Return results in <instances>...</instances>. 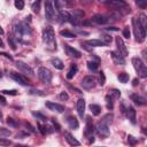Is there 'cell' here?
Listing matches in <instances>:
<instances>
[{
  "mask_svg": "<svg viewBox=\"0 0 147 147\" xmlns=\"http://www.w3.org/2000/svg\"><path fill=\"white\" fill-rule=\"evenodd\" d=\"M0 102H1V103H6V99H5L1 94H0Z\"/></svg>",
  "mask_w": 147,
  "mask_h": 147,
  "instance_id": "cell-53",
  "label": "cell"
},
{
  "mask_svg": "<svg viewBox=\"0 0 147 147\" xmlns=\"http://www.w3.org/2000/svg\"><path fill=\"white\" fill-rule=\"evenodd\" d=\"M60 18L63 22H69V20H70V13H68L65 10H61L60 11Z\"/></svg>",
  "mask_w": 147,
  "mask_h": 147,
  "instance_id": "cell-29",
  "label": "cell"
},
{
  "mask_svg": "<svg viewBox=\"0 0 147 147\" xmlns=\"http://www.w3.org/2000/svg\"><path fill=\"white\" fill-rule=\"evenodd\" d=\"M67 122H68V125H69L71 129H74V130L78 129V126H79L77 118H76V117H74V116H69V117H68V119H67Z\"/></svg>",
  "mask_w": 147,
  "mask_h": 147,
  "instance_id": "cell-23",
  "label": "cell"
},
{
  "mask_svg": "<svg viewBox=\"0 0 147 147\" xmlns=\"http://www.w3.org/2000/svg\"><path fill=\"white\" fill-rule=\"evenodd\" d=\"M40 5H41V0H34V2H33L32 6H31L32 11L36 13V14H38V13L40 11Z\"/></svg>",
  "mask_w": 147,
  "mask_h": 147,
  "instance_id": "cell-27",
  "label": "cell"
},
{
  "mask_svg": "<svg viewBox=\"0 0 147 147\" xmlns=\"http://www.w3.org/2000/svg\"><path fill=\"white\" fill-rule=\"evenodd\" d=\"M32 115H33L34 117H37V118H40V119H42V121H46V117H45V116H42V115H40V114H37V113H32Z\"/></svg>",
  "mask_w": 147,
  "mask_h": 147,
  "instance_id": "cell-48",
  "label": "cell"
},
{
  "mask_svg": "<svg viewBox=\"0 0 147 147\" xmlns=\"http://www.w3.org/2000/svg\"><path fill=\"white\" fill-rule=\"evenodd\" d=\"M123 37H125L126 39L130 38V29H129V26H125L124 28V30H123Z\"/></svg>",
  "mask_w": 147,
  "mask_h": 147,
  "instance_id": "cell-43",
  "label": "cell"
},
{
  "mask_svg": "<svg viewBox=\"0 0 147 147\" xmlns=\"http://www.w3.org/2000/svg\"><path fill=\"white\" fill-rule=\"evenodd\" d=\"M99 74H100V75H99V84H100L101 86H103V85H105V83H106L105 74H103V71H100Z\"/></svg>",
  "mask_w": 147,
  "mask_h": 147,
  "instance_id": "cell-41",
  "label": "cell"
},
{
  "mask_svg": "<svg viewBox=\"0 0 147 147\" xmlns=\"http://www.w3.org/2000/svg\"><path fill=\"white\" fill-rule=\"evenodd\" d=\"M138 84H139V80H138L137 78H136V79H133V83H132V85H133V86H137Z\"/></svg>",
  "mask_w": 147,
  "mask_h": 147,
  "instance_id": "cell-52",
  "label": "cell"
},
{
  "mask_svg": "<svg viewBox=\"0 0 147 147\" xmlns=\"http://www.w3.org/2000/svg\"><path fill=\"white\" fill-rule=\"evenodd\" d=\"M87 123H86V130H85V134L91 138L92 137V133H93V125H92V119L91 117H87Z\"/></svg>",
  "mask_w": 147,
  "mask_h": 147,
  "instance_id": "cell-22",
  "label": "cell"
},
{
  "mask_svg": "<svg viewBox=\"0 0 147 147\" xmlns=\"http://www.w3.org/2000/svg\"><path fill=\"white\" fill-rule=\"evenodd\" d=\"M64 137H65V140L68 141L69 145H71V146H79L80 145V142L78 140H76L75 137H72V134H70L69 132H65Z\"/></svg>",
  "mask_w": 147,
  "mask_h": 147,
  "instance_id": "cell-20",
  "label": "cell"
},
{
  "mask_svg": "<svg viewBox=\"0 0 147 147\" xmlns=\"http://www.w3.org/2000/svg\"><path fill=\"white\" fill-rule=\"evenodd\" d=\"M2 77V72H1V70H0V78Z\"/></svg>",
  "mask_w": 147,
  "mask_h": 147,
  "instance_id": "cell-58",
  "label": "cell"
},
{
  "mask_svg": "<svg viewBox=\"0 0 147 147\" xmlns=\"http://www.w3.org/2000/svg\"><path fill=\"white\" fill-rule=\"evenodd\" d=\"M132 26H133V33H134L136 40L138 42H142L146 37V30L140 25L138 18H136V17L132 18Z\"/></svg>",
  "mask_w": 147,
  "mask_h": 147,
  "instance_id": "cell-3",
  "label": "cell"
},
{
  "mask_svg": "<svg viewBox=\"0 0 147 147\" xmlns=\"http://www.w3.org/2000/svg\"><path fill=\"white\" fill-rule=\"evenodd\" d=\"M14 5H15V7H16L18 10H22V9L24 8V1H23V0H15Z\"/></svg>",
  "mask_w": 147,
  "mask_h": 147,
  "instance_id": "cell-40",
  "label": "cell"
},
{
  "mask_svg": "<svg viewBox=\"0 0 147 147\" xmlns=\"http://www.w3.org/2000/svg\"><path fill=\"white\" fill-rule=\"evenodd\" d=\"M7 124H8L9 126H11V127H17V126H18V123H17L14 118H11V117H8V118H7Z\"/></svg>",
  "mask_w": 147,
  "mask_h": 147,
  "instance_id": "cell-38",
  "label": "cell"
},
{
  "mask_svg": "<svg viewBox=\"0 0 147 147\" xmlns=\"http://www.w3.org/2000/svg\"><path fill=\"white\" fill-rule=\"evenodd\" d=\"M91 22H94L95 24H106L107 22H108V18H107V16H105V15H101V14H95V15H93L92 17H91Z\"/></svg>",
  "mask_w": 147,
  "mask_h": 147,
  "instance_id": "cell-15",
  "label": "cell"
},
{
  "mask_svg": "<svg viewBox=\"0 0 147 147\" xmlns=\"http://www.w3.org/2000/svg\"><path fill=\"white\" fill-rule=\"evenodd\" d=\"M63 1H64V2L67 3V5H70V3H71V2L74 1V0H63Z\"/></svg>",
  "mask_w": 147,
  "mask_h": 147,
  "instance_id": "cell-55",
  "label": "cell"
},
{
  "mask_svg": "<svg viewBox=\"0 0 147 147\" xmlns=\"http://www.w3.org/2000/svg\"><path fill=\"white\" fill-rule=\"evenodd\" d=\"M82 87L85 88V90H92L95 85H96V79L94 76H85L83 79H82V83H80Z\"/></svg>",
  "mask_w": 147,
  "mask_h": 147,
  "instance_id": "cell-7",
  "label": "cell"
},
{
  "mask_svg": "<svg viewBox=\"0 0 147 147\" xmlns=\"http://www.w3.org/2000/svg\"><path fill=\"white\" fill-rule=\"evenodd\" d=\"M107 5L113 7V8H115L121 14H127V13L131 11L130 6L124 0H110V1L107 2Z\"/></svg>",
  "mask_w": 147,
  "mask_h": 147,
  "instance_id": "cell-4",
  "label": "cell"
},
{
  "mask_svg": "<svg viewBox=\"0 0 147 147\" xmlns=\"http://www.w3.org/2000/svg\"><path fill=\"white\" fill-rule=\"evenodd\" d=\"M127 138H129V141H130V144H131V145H134V144H136V141H137V140H136L132 136H129Z\"/></svg>",
  "mask_w": 147,
  "mask_h": 147,
  "instance_id": "cell-50",
  "label": "cell"
},
{
  "mask_svg": "<svg viewBox=\"0 0 147 147\" xmlns=\"http://www.w3.org/2000/svg\"><path fill=\"white\" fill-rule=\"evenodd\" d=\"M115 41H116V46H117V52L118 53H121L124 57L129 54V52H127V48H126V46H125V44H124V41H123V39L121 38V37H116V39H115Z\"/></svg>",
  "mask_w": 147,
  "mask_h": 147,
  "instance_id": "cell-11",
  "label": "cell"
},
{
  "mask_svg": "<svg viewBox=\"0 0 147 147\" xmlns=\"http://www.w3.org/2000/svg\"><path fill=\"white\" fill-rule=\"evenodd\" d=\"M2 34H3V29L0 26V36H2Z\"/></svg>",
  "mask_w": 147,
  "mask_h": 147,
  "instance_id": "cell-56",
  "label": "cell"
},
{
  "mask_svg": "<svg viewBox=\"0 0 147 147\" xmlns=\"http://www.w3.org/2000/svg\"><path fill=\"white\" fill-rule=\"evenodd\" d=\"M9 76H10V78L11 79H14L15 82H17L18 84H21V85H29L30 83H29V80L24 77V76H22L21 74H17V72H15V71H10V74H9Z\"/></svg>",
  "mask_w": 147,
  "mask_h": 147,
  "instance_id": "cell-10",
  "label": "cell"
},
{
  "mask_svg": "<svg viewBox=\"0 0 147 147\" xmlns=\"http://www.w3.org/2000/svg\"><path fill=\"white\" fill-rule=\"evenodd\" d=\"M117 78H118V80H119L121 83L125 84V83H127V82H129L130 76H129V74H126V72H121V74L117 76Z\"/></svg>",
  "mask_w": 147,
  "mask_h": 147,
  "instance_id": "cell-28",
  "label": "cell"
},
{
  "mask_svg": "<svg viewBox=\"0 0 147 147\" xmlns=\"http://www.w3.org/2000/svg\"><path fill=\"white\" fill-rule=\"evenodd\" d=\"M136 5L140 8V9H145L147 7V0H134Z\"/></svg>",
  "mask_w": 147,
  "mask_h": 147,
  "instance_id": "cell-35",
  "label": "cell"
},
{
  "mask_svg": "<svg viewBox=\"0 0 147 147\" xmlns=\"http://www.w3.org/2000/svg\"><path fill=\"white\" fill-rule=\"evenodd\" d=\"M130 99H131L136 105H138V106H142V105L146 103V99H145L144 96L138 95V94H134V93H132V94L130 95Z\"/></svg>",
  "mask_w": 147,
  "mask_h": 147,
  "instance_id": "cell-17",
  "label": "cell"
},
{
  "mask_svg": "<svg viewBox=\"0 0 147 147\" xmlns=\"http://www.w3.org/2000/svg\"><path fill=\"white\" fill-rule=\"evenodd\" d=\"M45 106L52 111H56V113H63L64 111V106H62L60 103H55V102H52V101H46Z\"/></svg>",
  "mask_w": 147,
  "mask_h": 147,
  "instance_id": "cell-13",
  "label": "cell"
},
{
  "mask_svg": "<svg viewBox=\"0 0 147 147\" xmlns=\"http://www.w3.org/2000/svg\"><path fill=\"white\" fill-rule=\"evenodd\" d=\"M16 67H17V69L20 70V71H22V72H24V74H28V75H33V69L29 65V64H26L25 62H22V61H17L16 62Z\"/></svg>",
  "mask_w": 147,
  "mask_h": 147,
  "instance_id": "cell-12",
  "label": "cell"
},
{
  "mask_svg": "<svg viewBox=\"0 0 147 147\" xmlns=\"http://www.w3.org/2000/svg\"><path fill=\"white\" fill-rule=\"evenodd\" d=\"M126 117L130 119V122L132 124H136L137 123V118H136V110L133 107H127L126 108Z\"/></svg>",
  "mask_w": 147,
  "mask_h": 147,
  "instance_id": "cell-18",
  "label": "cell"
},
{
  "mask_svg": "<svg viewBox=\"0 0 147 147\" xmlns=\"http://www.w3.org/2000/svg\"><path fill=\"white\" fill-rule=\"evenodd\" d=\"M132 64L136 69V71L139 74V76L141 78H146L147 77V68L144 64V62L139 59V57H133L132 59Z\"/></svg>",
  "mask_w": 147,
  "mask_h": 147,
  "instance_id": "cell-5",
  "label": "cell"
},
{
  "mask_svg": "<svg viewBox=\"0 0 147 147\" xmlns=\"http://www.w3.org/2000/svg\"><path fill=\"white\" fill-rule=\"evenodd\" d=\"M45 16L48 21H55L56 20V13L52 5V2H45Z\"/></svg>",
  "mask_w": 147,
  "mask_h": 147,
  "instance_id": "cell-8",
  "label": "cell"
},
{
  "mask_svg": "<svg viewBox=\"0 0 147 147\" xmlns=\"http://www.w3.org/2000/svg\"><path fill=\"white\" fill-rule=\"evenodd\" d=\"M38 77H39V79H40L42 83L48 84V83H51V80H52V72H51V70L47 69L46 67H41V68H39V70H38Z\"/></svg>",
  "mask_w": 147,
  "mask_h": 147,
  "instance_id": "cell-6",
  "label": "cell"
},
{
  "mask_svg": "<svg viewBox=\"0 0 147 147\" xmlns=\"http://www.w3.org/2000/svg\"><path fill=\"white\" fill-rule=\"evenodd\" d=\"M31 94H39V95H44V93H41V91H38V90H31Z\"/></svg>",
  "mask_w": 147,
  "mask_h": 147,
  "instance_id": "cell-49",
  "label": "cell"
},
{
  "mask_svg": "<svg viewBox=\"0 0 147 147\" xmlns=\"http://www.w3.org/2000/svg\"><path fill=\"white\" fill-rule=\"evenodd\" d=\"M138 21H139L140 25L146 30V26H147V18H146V15H145V14H140V16H139Z\"/></svg>",
  "mask_w": 147,
  "mask_h": 147,
  "instance_id": "cell-31",
  "label": "cell"
},
{
  "mask_svg": "<svg viewBox=\"0 0 147 147\" xmlns=\"http://www.w3.org/2000/svg\"><path fill=\"white\" fill-rule=\"evenodd\" d=\"M38 126H39V130H40V132H41L42 134H46V133H47V130H46V126H45V125L38 124Z\"/></svg>",
  "mask_w": 147,
  "mask_h": 147,
  "instance_id": "cell-47",
  "label": "cell"
},
{
  "mask_svg": "<svg viewBox=\"0 0 147 147\" xmlns=\"http://www.w3.org/2000/svg\"><path fill=\"white\" fill-rule=\"evenodd\" d=\"M8 44L10 45L11 49H14V51L16 49V44L14 42V40H13V38H11V37H9V38H8Z\"/></svg>",
  "mask_w": 147,
  "mask_h": 147,
  "instance_id": "cell-44",
  "label": "cell"
},
{
  "mask_svg": "<svg viewBox=\"0 0 147 147\" xmlns=\"http://www.w3.org/2000/svg\"><path fill=\"white\" fill-rule=\"evenodd\" d=\"M98 63L96 62H94V61H88L87 62V68L92 71V72H94V71H96V69H98Z\"/></svg>",
  "mask_w": 147,
  "mask_h": 147,
  "instance_id": "cell-33",
  "label": "cell"
},
{
  "mask_svg": "<svg viewBox=\"0 0 147 147\" xmlns=\"http://www.w3.org/2000/svg\"><path fill=\"white\" fill-rule=\"evenodd\" d=\"M9 134H10V131L0 127V136H9Z\"/></svg>",
  "mask_w": 147,
  "mask_h": 147,
  "instance_id": "cell-46",
  "label": "cell"
},
{
  "mask_svg": "<svg viewBox=\"0 0 147 147\" xmlns=\"http://www.w3.org/2000/svg\"><path fill=\"white\" fill-rule=\"evenodd\" d=\"M0 55H3V56H5V57H7V59H9V60H10V61H11V60H13V57H11V56H10V55H8V54H6V53H0Z\"/></svg>",
  "mask_w": 147,
  "mask_h": 147,
  "instance_id": "cell-51",
  "label": "cell"
},
{
  "mask_svg": "<svg viewBox=\"0 0 147 147\" xmlns=\"http://www.w3.org/2000/svg\"><path fill=\"white\" fill-rule=\"evenodd\" d=\"M60 34L62 37H67V38H75L76 37V34L69 30H62V31H60Z\"/></svg>",
  "mask_w": 147,
  "mask_h": 147,
  "instance_id": "cell-32",
  "label": "cell"
},
{
  "mask_svg": "<svg viewBox=\"0 0 147 147\" xmlns=\"http://www.w3.org/2000/svg\"><path fill=\"white\" fill-rule=\"evenodd\" d=\"M106 103H107V108H108V109H113L114 102H113V98H111L109 94L106 96Z\"/></svg>",
  "mask_w": 147,
  "mask_h": 147,
  "instance_id": "cell-36",
  "label": "cell"
},
{
  "mask_svg": "<svg viewBox=\"0 0 147 147\" xmlns=\"http://www.w3.org/2000/svg\"><path fill=\"white\" fill-rule=\"evenodd\" d=\"M11 145V141L5 137H0V146H9Z\"/></svg>",
  "mask_w": 147,
  "mask_h": 147,
  "instance_id": "cell-39",
  "label": "cell"
},
{
  "mask_svg": "<svg viewBox=\"0 0 147 147\" xmlns=\"http://www.w3.org/2000/svg\"><path fill=\"white\" fill-rule=\"evenodd\" d=\"M111 121H113V115H111V114H107V115L103 116V118L101 119V122L106 123L107 125H109V124L111 123Z\"/></svg>",
  "mask_w": 147,
  "mask_h": 147,
  "instance_id": "cell-37",
  "label": "cell"
},
{
  "mask_svg": "<svg viewBox=\"0 0 147 147\" xmlns=\"http://www.w3.org/2000/svg\"><path fill=\"white\" fill-rule=\"evenodd\" d=\"M95 131H96V133H98L100 137L106 138V137L109 136V125H107L106 123H103V122L100 121V122L96 124V126H95Z\"/></svg>",
  "mask_w": 147,
  "mask_h": 147,
  "instance_id": "cell-9",
  "label": "cell"
},
{
  "mask_svg": "<svg viewBox=\"0 0 147 147\" xmlns=\"http://www.w3.org/2000/svg\"><path fill=\"white\" fill-rule=\"evenodd\" d=\"M100 40H101V41H103L106 45H109V44L111 42V40H113V37H111V36H109V34H102Z\"/></svg>",
  "mask_w": 147,
  "mask_h": 147,
  "instance_id": "cell-34",
  "label": "cell"
},
{
  "mask_svg": "<svg viewBox=\"0 0 147 147\" xmlns=\"http://www.w3.org/2000/svg\"><path fill=\"white\" fill-rule=\"evenodd\" d=\"M0 47H3V42H2V40H1V38H0Z\"/></svg>",
  "mask_w": 147,
  "mask_h": 147,
  "instance_id": "cell-57",
  "label": "cell"
},
{
  "mask_svg": "<svg viewBox=\"0 0 147 147\" xmlns=\"http://www.w3.org/2000/svg\"><path fill=\"white\" fill-rule=\"evenodd\" d=\"M77 70H78V69H77V65H76V64H71L69 71L67 72V78H68V79L74 78V76L77 74Z\"/></svg>",
  "mask_w": 147,
  "mask_h": 147,
  "instance_id": "cell-25",
  "label": "cell"
},
{
  "mask_svg": "<svg viewBox=\"0 0 147 147\" xmlns=\"http://www.w3.org/2000/svg\"><path fill=\"white\" fill-rule=\"evenodd\" d=\"M2 94H9V95H16L17 94V91L16 90H3L1 91Z\"/></svg>",
  "mask_w": 147,
  "mask_h": 147,
  "instance_id": "cell-42",
  "label": "cell"
},
{
  "mask_svg": "<svg viewBox=\"0 0 147 147\" xmlns=\"http://www.w3.org/2000/svg\"><path fill=\"white\" fill-rule=\"evenodd\" d=\"M77 113H78L79 117L84 116V113H85V100L84 99L77 100Z\"/></svg>",
  "mask_w": 147,
  "mask_h": 147,
  "instance_id": "cell-19",
  "label": "cell"
},
{
  "mask_svg": "<svg viewBox=\"0 0 147 147\" xmlns=\"http://www.w3.org/2000/svg\"><path fill=\"white\" fill-rule=\"evenodd\" d=\"M85 42L88 46H91V47H102V46H106V44L103 41H101L100 39H92V40H87Z\"/></svg>",
  "mask_w": 147,
  "mask_h": 147,
  "instance_id": "cell-21",
  "label": "cell"
},
{
  "mask_svg": "<svg viewBox=\"0 0 147 147\" xmlns=\"http://www.w3.org/2000/svg\"><path fill=\"white\" fill-rule=\"evenodd\" d=\"M107 30H110V31H118V29H117V28H114V26H111V28H107Z\"/></svg>",
  "mask_w": 147,
  "mask_h": 147,
  "instance_id": "cell-54",
  "label": "cell"
},
{
  "mask_svg": "<svg viewBox=\"0 0 147 147\" xmlns=\"http://www.w3.org/2000/svg\"><path fill=\"white\" fill-rule=\"evenodd\" d=\"M64 51H65L67 55H69L71 57H80V55H82L79 51H77L76 48H74V47H71L67 44H64Z\"/></svg>",
  "mask_w": 147,
  "mask_h": 147,
  "instance_id": "cell-14",
  "label": "cell"
},
{
  "mask_svg": "<svg viewBox=\"0 0 147 147\" xmlns=\"http://www.w3.org/2000/svg\"><path fill=\"white\" fill-rule=\"evenodd\" d=\"M14 34H15L16 39L22 40L25 36H30L31 34V29L25 23H17L14 26Z\"/></svg>",
  "mask_w": 147,
  "mask_h": 147,
  "instance_id": "cell-2",
  "label": "cell"
},
{
  "mask_svg": "<svg viewBox=\"0 0 147 147\" xmlns=\"http://www.w3.org/2000/svg\"><path fill=\"white\" fill-rule=\"evenodd\" d=\"M110 55H111V57H113V60H114V62L116 64H121V65L125 64V59H124V56L121 53H118V52H111Z\"/></svg>",
  "mask_w": 147,
  "mask_h": 147,
  "instance_id": "cell-16",
  "label": "cell"
},
{
  "mask_svg": "<svg viewBox=\"0 0 147 147\" xmlns=\"http://www.w3.org/2000/svg\"><path fill=\"white\" fill-rule=\"evenodd\" d=\"M109 95H110L111 98H114V99H119V96H121V91L117 90V88H111V90H109Z\"/></svg>",
  "mask_w": 147,
  "mask_h": 147,
  "instance_id": "cell-30",
  "label": "cell"
},
{
  "mask_svg": "<svg viewBox=\"0 0 147 147\" xmlns=\"http://www.w3.org/2000/svg\"><path fill=\"white\" fill-rule=\"evenodd\" d=\"M42 41L47 46L48 49H55L56 48V40H55V33L51 25H47L42 30Z\"/></svg>",
  "mask_w": 147,
  "mask_h": 147,
  "instance_id": "cell-1",
  "label": "cell"
},
{
  "mask_svg": "<svg viewBox=\"0 0 147 147\" xmlns=\"http://www.w3.org/2000/svg\"><path fill=\"white\" fill-rule=\"evenodd\" d=\"M59 96H60L61 100H68V99H69V95L67 94V92H61Z\"/></svg>",
  "mask_w": 147,
  "mask_h": 147,
  "instance_id": "cell-45",
  "label": "cell"
},
{
  "mask_svg": "<svg viewBox=\"0 0 147 147\" xmlns=\"http://www.w3.org/2000/svg\"><path fill=\"white\" fill-rule=\"evenodd\" d=\"M90 109H91V111H92V114H93L94 116H98V115L101 114V107H100L99 105L91 103V105H90Z\"/></svg>",
  "mask_w": 147,
  "mask_h": 147,
  "instance_id": "cell-26",
  "label": "cell"
},
{
  "mask_svg": "<svg viewBox=\"0 0 147 147\" xmlns=\"http://www.w3.org/2000/svg\"><path fill=\"white\" fill-rule=\"evenodd\" d=\"M51 63L53 64V67H54L55 69L62 70V69L64 68V64H63V62H62L60 59H57V57H54V59H52V60H51Z\"/></svg>",
  "mask_w": 147,
  "mask_h": 147,
  "instance_id": "cell-24",
  "label": "cell"
}]
</instances>
